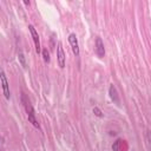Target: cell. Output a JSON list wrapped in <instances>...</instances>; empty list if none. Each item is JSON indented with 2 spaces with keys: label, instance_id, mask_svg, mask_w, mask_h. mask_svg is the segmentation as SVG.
I'll list each match as a JSON object with an SVG mask.
<instances>
[{
  "label": "cell",
  "instance_id": "cell-10",
  "mask_svg": "<svg viewBox=\"0 0 151 151\" xmlns=\"http://www.w3.org/2000/svg\"><path fill=\"white\" fill-rule=\"evenodd\" d=\"M93 113H94L97 117H99V118L103 117V112H101L100 109H98V107H94V109H93Z\"/></svg>",
  "mask_w": 151,
  "mask_h": 151
},
{
  "label": "cell",
  "instance_id": "cell-9",
  "mask_svg": "<svg viewBox=\"0 0 151 151\" xmlns=\"http://www.w3.org/2000/svg\"><path fill=\"white\" fill-rule=\"evenodd\" d=\"M42 57H44L45 63H48V61H50V53H48L47 48H44V50H42Z\"/></svg>",
  "mask_w": 151,
  "mask_h": 151
},
{
  "label": "cell",
  "instance_id": "cell-6",
  "mask_svg": "<svg viewBox=\"0 0 151 151\" xmlns=\"http://www.w3.org/2000/svg\"><path fill=\"white\" fill-rule=\"evenodd\" d=\"M96 53L99 58H103L105 55V48H104V42L101 38L97 37L96 38Z\"/></svg>",
  "mask_w": 151,
  "mask_h": 151
},
{
  "label": "cell",
  "instance_id": "cell-4",
  "mask_svg": "<svg viewBox=\"0 0 151 151\" xmlns=\"http://www.w3.org/2000/svg\"><path fill=\"white\" fill-rule=\"evenodd\" d=\"M68 42L71 45V48H72V52L76 57H79V44H78V39H77V35L74 33H71L68 35Z\"/></svg>",
  "mask_w": 151,
  "mask_h": 151
},
{
  "label": "cell",
  "instance_id": "cell-5",
  "mask_svg": "<svg viewBox=\"0 0 151 151\" xmlns=\"http://www.w3.org/2000/svg\"><path fill=\"white\" fill-rule=\"evenodd\" d=\"M0 79H1V84H2V91H4V96L6 99H9L11 98V92H9V85H8V81H7V78H6V74L4 71H1L0 73Z\"/></svg>",
  "mask_w": 151,
  "mask_h": 151
},
{
  "label": "cell",
  "instance_id": "cell-8",
  "mask_svg": "<svg viewBox=\"0 0 151 151\" xmlns=\"http://www.w3.org/2000/svg\"><path fill=\"white\" fill-rule=\"evenodd\" d=\"M123 142H124V140H122V139H117V140L114 142V144L112 145V150H113V151H122L123 149L120 147V145H122Z\"/></svg>",
  "mask_w": 151,
  "mask_h": 151
},
{
  "label": "cell",
  "instance_id": "cell-7",
  "mask_svg": "<svg viewBox=\"0 0 151 151\" xmlns=\"http://www.w3.org/2000/svg\"><path fill=\"white\" fill-rule=\"evenodd\" d=\"M109 93H110V98L113 100V103L119 104V96H118V92H117V90H116V87L113 85H110Z\"/></svg>",
  "mask_w": 151,
  "mask_h": 151
},
{
  "label": "cell",
  "instance_id": "cell-11",
  "mask_svg": "<svg viewBox=\"0 0 151 151\" xmlns=\"http://www.w3.org/2000/svg\"><path fill=\"white\" fill-rule=\"evenodd\" d=\"M19 60H20L21 65L25 67V66H26V63H25V58H24V54H22L21 52H19Z\"/></svg>",
  "mask_w": 151,
  "mask_h": 151
},
{
  "label": "cell",
  "instance_id": "cell-3",
  "mask_svg": "<svg viewBox=\"0 0 151 151\" xmlns=\"http://www.w3.org/2000/svg\"><path fill=\"white\" fill-rule=\"evenodd\" d=\"M28 29H29L31 35H32V39H33V41H34L35 51H37V53H40V52H41V46H40V40H39L38 32L35 31V28H34L33 25H28Z\"/></svg>",
  "mask_w": 151,
  "mask_h": 151
},
{
  "label": "cell",
  "instance_id": "cell-1",
  "mask_svg": "<svg viewBox=\"0 0 151 151\" xmlns=\"http://www.w3.org/2000/svg\"><path fill=\"white\" fill-rule=\"evenodd\" d=\"M21 99H22V103H24V106H25V110H26V112H27V118H28V122L29 123H32V125L34 126V127H37V129H40V125H39V123H38V120H37V118H35V113H34V109H33V106H32V104H31V101H29V99L22 93V96H21Z\"/></svg>",
  "mask_w": 151,
  "mask_h": 151
},
{
  "label": "cell",
  "instance_id": "cell-2",
  "mask_svg": "<svg viewBox=\"0 0 151 151\" xmlns=\"http://www.w3.org/2000/svg\"><path fill=\"white\" fill-rule=\"evenodd\" d=\"M57 59H58V64H59L60 68H64L65 64H66L65 63L66 61V55H65L61 42H58V46H57Z\"/></svg>",
  "mask_w": 151,
  "mask_h": 151
}]
</instances>
